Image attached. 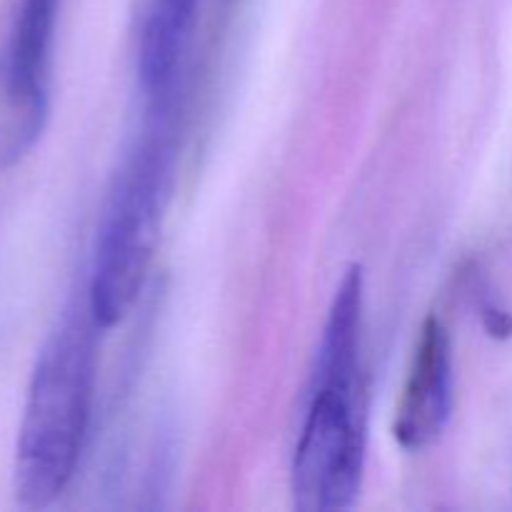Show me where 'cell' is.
<instances>
[{"instance_id": "obj_1", "label": "cell", "mask_w": 512, "mask_h": 512, "mask_svg": "<svg viewBox=\"0 0 512 512\" xmlns=\"http://www.w3.org/2000/svg\"><path fill=\"white\" fill-rule=\"evenodd\" d=\"M363 268L350 265L335 290L315 355L310 403L290 465V490L303 512L353 508L365 473V405L360 368Z\"/></svg>"}, {"instance_id": "obj_2", "label": "cell", "mask_w": 512, "mask_h": 512, "mask_svg": "<svg viewBox=\"0 0 512 512\" xmlns=\"http://www.w3.org/2000/svg\"><path fill=\"white\" fill-rule=\"evenodd\" d=\"M95 333L83 303L65 315L35 360L15 445L13 485L23 508H48L78 470L95 395Z\"/></svg>"}, {"instance_id": "obj_3", "label": "cell", "mask_w": 512, "mask_h": 512, "mask_svg": "<svg viewBox=\"0 0 512 512\" xmlns=\"http://www.w3.org/2000/svg\"><path fill=\"white\" fill-rule=\"evenodd\" d=\"M170 95L153 98V123L130 153L100 220L85 293L98 330H110L128 318L153 265L175 158Z\"/></svg>"}, {"instance_id": "obj_4", "label": "cell", "mask_w": 512, "mask_h": 512, "mask_svg": "<svg viewBox=\"0 0 512 512\" xmlns=\"http://www.w3.org/2000/svg\"><path fill=\"white\" fill-rule=\"evenodd\" d=\"M63 0H18L0 48V173L18 165L50 115V63Z\"/></svg>"}, {"instance_id": "obj_5", "label": "cell", "mask_w": 512, "mask_h": 512, "mask_svg": "<svg viewBox=\"0 0 512 512\" xmlns=\"http://www.w3.org/2000/svg\"><path fill=\"white\" fill-rule=\"evenodd\" d=\"M453 345L443 320L430 315L420 328L408 378L395 410L393 433L405 450H425L443 438L453 415Z\"/></svg>"}, {"instance_id": "obj_6", "label": "cell", "mask_w": 512, "mask_h": 512, "mask_svg": "<svg viewBox=\"0 0 512 512\" xmlns=\"http://www.w3.org/2000/svg\"><path fill=\"white\" fill-rule=\"evenodd\" d=\"M200 0H143L138 40V75L148 98L173 93Z\"/></svg>"}]
</instances>
